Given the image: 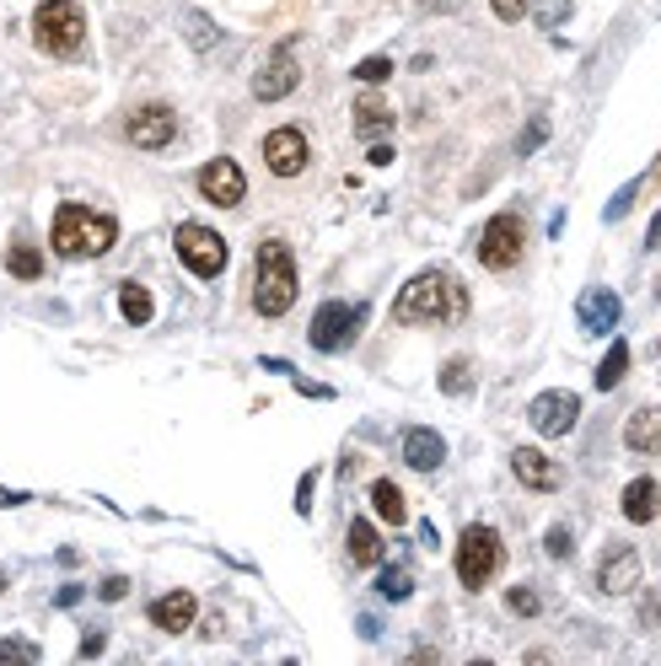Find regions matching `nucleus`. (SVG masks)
<instances>
[{
  "label": "nucleus",
  "mask_w": 661,
  "mask_h": 666,
  "mask_svg": "<svg viewBox=\"0 0 661 666\" xmlns=\"http://www.w3.org/2000/svg\"><path fill=\"white\" fill-rule=\"evenodd\" d=\"M468 312V296H462V280L447 275V269H425V275H414L404 296L393 301V318L398 323H425V318H436V323H447V318H462Z\"/></svg>",
  "instance_id": "1"
},
{
  "label": "nucleus",
  "mask_w": 661,
  "mask_h": 666,
  "mask_svg": "<svg viewBox=\"0 0 661 666\" xmlns=\"http://www.w3.org/2000/svg\"><path fill=\"white\" fill-rule=\"evenodd\" d=\"M49 243H54L60 258H103V253L119 243V221L103 215V210H86V205H60L54 210Z\"/></svg>",
  "instance_id": "2"
},
{
  "label": "nucleus",
  "mask_w": 661,
  "mask_h": 666,
  "mask_svg": "<svg viewBox=\"0 0 661 666\" xmlns=\"http://www.w3.org/2000/svg\"><path fill=\"white\" fill-rule=\"evenodd\" d=\"M296 301V258L286 243H258V280H253V307L264 318H286Z\"/></svg>",
  "instance_id": "3"
},
{
  "label": "nucleus",
  "mask_w": 661,
  "mask_h": 666,
  "mask_svg": "<svg viewBox=\"0 0 661 666\" xmlns=\"http://www.w3.org/2000/svg\"><path fill=\"white\" fill-rule=\"evenodd\" d=\"M86 39V17L76 0H43L39 11H33V43H39L43 54H54V60H71Z\"/></svg>",
  "instance_id": "4"
},
{
  "label": "nucleus",
  "mask_w": 661,
  "mask_h": 666,
  "mask_svg": "<svg viewBox=\"0 0 661 666\" xmlns=\"http://www.w3.org/2000/svg\"><path fill=\"white\" fill-rule=\"evenodd\" d=\"M500 565H505V548H500L495 533L484 522L462 527V538H457V581L468 591H484L500 576Z\"/></svg>",
  "instance_id": "5"
},
{
  "label": "nucleus",
  "mask_w": 661,
  "mask_h": 666,
  "mask_svg": "<svg viewBox=\"0 0 661 666\" xmlns=\"http://www.w3.org/2000/svg\"><path fill=\"white\" fill-rule=\"evenodd\" d=\"M361 329H366V307H350V301H323V307L312 312V329H307V339H312V350L333 355V350H344V344H350Z\"/></svg>",
  "instance_id": "6"
},
{
  "label": "nucleus",
  "mask_w": 661,
  "mask_h": 666,
  "mask_svg": "<svg viewBox=\"0 0 661 666\" xmlns=\"http://www.w3.org/2000/svg\"><path fill=\"white\" fill-rule=\"evenodd\" d=\"M522 253H527V226H522V215H495V221L479 232V264H484V269H511V264H522Z\"/></svg>",
  "instance_id": "7"
},
{
  "label": "nucleus",
  "mask_w": 661,
  "mask_h": 666,
  "mask_svg": "<svg viewBox=\"0 0 661 666\" xmlns=\"http://www.w3.org/2000/svg\"><path fill=\"white\" fill-rule=\"evenodd\" d=\"M178 258L189 264V275H200V280H215V275L226 269V243H221L210 226H194V221H183V226H178Z\"/></svg>",
  "instance_id": "8"
},
{
  "label": "nucleus",
  "mask_w": 661,
  "mask_h": 666,
  "mask_svg": "<svg viewBox=\"0 0 661 666\" xmlns=\"http://www.w3.org/2000/svg\"><path fill=\"white\" fill-rule=\"evenodd\" d=\"M537 436H548V441H559V436H571L580 419V398L576 393H537L533 409H527Z\"/></svg>",
  "instance_id": "9"
},
{
  "label": "nucleus",
  "mask_w": 661,
  "mask_h": 666,
  "mask_svg": "<svg viewBox=\"0 0 661 666\" xmlns=\"http://www.w3.org/2000/svg\"><path fill=\"white\" fill-rule=\"evenodd\" d=\"M200 194H205L210 205L237 210L248 200V178H243V166L232 162V157H215V162H205V172H200Z\"/></svg>",
  "instance_id": "10"
},
{
  "label": "nucleus",
  "mask_w": 661,
  "mask_h": 666,
  "mask_svg": "<svg viewBox=\"0 0 661 666\" xmlns=\"http://www.w3.org/2000/svg\"><path fill=\"white\" fill-rule=\"evenodd\" d=\"M129 146H140V151H162V146H172V135H178V119H172V108H162V103H151V108H135L129 114Z\"/></svg>",
  "instance_id": "11"
},
{
  "label": "nucleus",
  "mask_w": 661,
  "mask_h": 666,
  "mask_svg": "<svg viewBox=\"0 0 661 666\" xmlns=\"http://www.w3.org/2000/svg\"><path fill=\"white\" fill-rule=\"evenodd\" d=\"M296 82H301L296 54H290V49H275V54L264 60V71L253 76V97H258V103H280V97L296 92Z\"/></svg>",
  "instance_id": "12"
},
{
  "label": "nucleus",
  "mask_w": 661,
  "mask_h": 666,
  "mask_svg": "<svg viewBox=\"0 0 661 666\" xmlns=\"http://www.w3.org/2000/svg\"><path fill=\"white\" fill-rule=\"evenodd\" d=\"M307 135L301 129H275V135H264V166L275 172V178H296L301 166H307Z\"/></svg>",
  "instance_id": "13"
},
{
  "label": "nucleus",
  "mask_w": 661,
  "mask_h": 666,
  "mask_svg": "<svg viewBox=\"0 0 661 666\" xmlns=\"http://www.w3.org/2000/svg\"><path fill=\"white\" fill-rule=\"evenodd\" d=\"M619 291H608V286H591V291L576 301V323L586 333H614L619 329Z\"/></svg>",
  "instance_id": "14"
},
{
  "label": "nucleus",
  "mask_w": 661,
  "mask_h": 666,
  "mask_svg": "<svg viewBox=\"0 0 661 666\" xmlns=\"http://www.w3.org/2000/svg\"><path fill=\"white\" fill-rule=\"evenodd\" d=\"M511 473L527 484V490H537V495H548V490H559V468L543 458L537 447H516L511 452Z\"/></svg>",
  "instance_id": "15"
},
{
  "label": "nucleus",
  "mask_w": 661,
  "mask_h": 666,
  "mask_svg": "<svg viewBox=\"0 0 661 666\" xmlns=\"http://www.w3.org/2000/svg\"><path fill=\"white\" fill-rule=\"evenodd\" d=\"M404 458H409V468H419V473H436L441 458H447V441H441L436 430H425V425H409V430H404Z\"/></svg>",
  "instance_id": "16"
},
{
  "label": "nucleus",
  "mask_w": 661,
  "mask_h": 666,
  "mask_svg": "<svg viewBox=\"0 0 661 666\" xmlns=\"http://www.w3.org/2000/svg\"><path fill=\"white\" fill-rule=\"evenodd\" d=\"M597 586H603L608 597H619V591H635V586H640V554H635V548H619V554H608V559H603V570H597Z\"/></svg>",
  "instance_id": "17"
},
{
  "label": "nucleus",
  "mask_w": 661,
  "mask_h": 666,
  "mask_svg": "<svg viewBox=\"0 0 661 666\" xmlns=\"http://www.w3.org/2000/svg\"><path fill=\"white\" fill-rule=\"evenodd\" d=\"M194 613H200V608H194L189 591H167V597L151 602V624L162 629V634H183V629L194 624Z\"/></svg>",
  "instance_id": "18"
},
{
  "label": "nucleus",
  "mask_w": 661,
  "mask_h": 666,
  "mask_svg": "<svg viewBox=\"0 0 661 666\" xmlns=\"http://www.w3.org/2000/svg\"><path fill=\"white\" fill-rule=\"evenodd\" d=\"M623 447H629V452H661V409L629 415V425H623Z\"/></svg>",
  "instance_id": "19"
},
{
  "label": "nucleus",
  "mask_w": 661,
  "mask_h": 666,
  "mask_svg": "<svg viewBox=\"0 0 661 666\" xmlns=\"http://www.w3.org/2000/svg\"><path fill=\"white\" fill-rule=\"evenodd\" d=\"M657 505H661V490L651 479H635V484L623 490V516H629L635 527H651V522H657Z\"/></svg>",
  "instance_id": "20"
},
{
  "label": "nucleus",
  "mask_w": 661,
  "mask_h": 666,
  "mask_svg": "<svg viewBox=\"0 0 661 666\" xmlns=\"http://www.w3.org/2000/svg\"><path fill=\"white\" fill-rule=\"evenodd\" d=\"M372 505L382 522H393V527H404V516H409V505H404V490L393 484V479H376L372 484Z\"/></svg>",
  "instance_id": "21"
},
{
  "label": "nucleus",
  "mask_w": 661,
  "mask_h": 666,
  "mask_svg": "<svg viewBox=\"0 0 661 666\" xmlns=\"http://www.w3.org/2000/svg\"><path fill=\"white\" fill-rule=\"evenodd\" d=\"M350 559L355 565H382V538H376V527L372 522H350Z\"/></svg>",
  "instance_id": "22"
},
{
  "label": "nucleus",
  "mask_w": 661,
  "mask_h": 666,
  "mask_svg": "<svg viewBox=\"0 0 661 666\" xmlns=\"http://www.w3.org/2000/svg\"><path fill=\"white\" fill-rule=\"evenodd\" d=\"M355 135H372V140L393 135V114L382 103H355Z\"/></svg>",
  "instance_id": "23"
},
{
  "label": "nucleus",
  "mask_w": 661,
  "mask_h": 666,
  "mask_svg": "<svg viewBox=\"0 0 661 666\" xmlns=\"http://www.w3.org/2000/svg\"><path fill=\"white\" fill-rule=\"evenodd\" d=\"M6 269H11L17 280H39V275H43V253L33 248V243H11V253H6Z\"/></svg>",
  "instance_id": "24"
},
{
  "label": "nucleus",
  "mask_w": 661,
  "mask_h": 666,
  "mask_svg": "<svg viewBox=\"0 0 661 666\" xmlns=\"http://www.w3.org/2000/svg\"><path fill=\"white\" fill-rule=\"evenodd\" d=\"M623 372H629V344L619 339V344L603 355V366H597V387H603V393H614V387L623 382Z\"/></svg>",
  "instance_id": "25"
},
{
  "label": "nucleus",
  "mask_w": 661,
  "mask_h": 666,
  "mask_svg": "<svg viewBox=\"0 0 661 666\" xmlns=\"http://www.w3.org/2000/svg\"><path fill=\"white\" fill-rule=\"evenodd\" d=\"M119 312H125V323H151V296H146V286H119Z\"/></svg>",
  "instance_id": "26"
},
{
  "label": "nucleus",
  "mask_w": 661,
  "mask_h": 666,
  "mask_svg": "<svg viewBox=\"0 0 661 666\" xmlns=\"http://www.w3.org/2000/svg\"><path fill=\"white\" fill-rule=\"evenodd\" d=\"M468 387H473V366H468V361L457 355V361H447V366H441V393H452V398H462Z\"/></svg>",
  "instance_id": "27"
},
{
  "label": "nucleus",
  "mask_w": 661,
  "mask_h": 666,
  "mask_svg": "<svg viewBox=\"0 0 661 666\" xmlns=\"http://www.w3.org/2000/svg\"><path fill=\"white\" fill-rule=\"evenodd\" d=\"M376 591L387 597V602H404L414 591V581H409V570H382V581H376Z\"/></svg>",
  "instance_id": "28"
},
{
  "label": "nucleus",
  "mask_w": 661,
  "mask_h": 666,
  "mask_svg": "<svg viewBox=\"0 0 661 666\" xmlns=\"http://www.w3.org/2000/svg\"><path fill=\"white\" fill-rule=\"evenodd\" d=\"M505 608H511L516 619H533V613L543 608V602H537V591H533V586H511V591H505Z\"/></svg>",
  "instance_id": "29"
},
{
  "label": "nucleus",
  "mask_w": 661,
  "mask_h": 666,
  "mask_svg": "<svg viewBox=\"0 0 661 666\" xmlns=\"http://www.w3.org/2000/svg\"><path fill=\"white\" fill-rule=\"evenodd\" d=\"M387 76H393V60H387V54H372V60H361V65H355V82L382 86Z\"/></svg>",
  "instance_id": "30"
},
{
  "label": "nucleus",
  "mask_w": 661,
  "mask_h": 666,
  "mask_svg": "<svg viewBox=\"0 0 661 666\" xmlns=\"http://www.w3.org/2000/svg\"><path fill=\"white\" fill-rule=\"evenodd\" d=\"M0 662H39V645H28V640H0Z\"/></svg>",
  "instance_id": "31"
},
{
  "label": "nucleus",
  "mask_w": 661,
  "mask_h": 666,
  "mask_svg": "<svg viewBox=\"0 0 661 666\" xmlns=\"http://www.w3.org/2000/svg\"><path fill=\"white\" fill-rule=\"evenodd\" d=\"M565 11H571V0H537V22H543V28H559Z\"/></svg>",
  "instance_id": "32"
},
{
  "label": "nucleus",
  "mask_w": 661,
  "mask_h": 666,
  "mask_svg": "<svg viewBox=\"0 0 661 666\" xmlns=\"http://www.w3.org/2000/svg\"><path fill=\"white\" fill-rule=\"evenodd\" d=\"M490 6H495L500 22H522L527 17V0H490Z\"/></svg>",
  "instance_id": "33"
},
{
  "label": "nucleus",
  "mask_w": 661,
  "mask_h": 666,
  "mask_svg": "<svg viewBox=\"0 0 661 666\" xmlns=\"http://www.w3.org/2000/svg\"><path fill=\"white\" fill-rule=\"evenodd\" d=\"M548 554H554V559L571 554V533H565V527H548Z\"/></svg>",
  "instance_id": "34"
},
{
  "label": "nucleus",
  "mask_w": 661,
  "mask_h": 666,
  "mask_svg": "<svg viewBox=\"0 0 661 666\" xmlns=\"http://www.w3.org/2000/svg\"><path fill=\"white\" fill-rule=\"evenodd\" d=\"M296 511H301V516L312 511V473H301V484H296Z\"/></svg>",
  "instance_id": "35"
},
{
  "label": "nucleus",
  "mask_w": 661,
  "mask_h": 666,
  "mask_svg": "<svg viewBox=\"0 0 661 666\" xmlns=\"http://www.w3.org/2000/svg\"><path fill=\"white\" fill-rule=\"evenodd\" d=\"M125 591H129V581H125V576H114V581H103V597H108V602H119Z\"/></svg>",
  "instance_id": "36"
},
{
  "label": "nucleus",
  "mask_w": 661,
  "mask_h": 666,
  "mask_svg": "<svg viewBox=\"0 0 661 666\" xmlns=\"http://www.w3.org/2000/svg\"><path fill=\"white\" fill-rule=\"evenodd\" d=\"M393 162V146H372V166H387Z\"/></svg>",
  "instance_id": "37"
},
{
  "label": "nucleus",
  "mask_w": 661,
  "mask_h": 666,
  "mask_svg": "<svg viewBox=\"0 0 661 666\" xmlns=\"http://www.w3.org/2000/svg\"><path fill=\"white\" fill-rule=\"evenodd\" d=\"M0 591H6V570H0Z\"/></svg>",
  "instance_id": "38"
}]
</instances>
